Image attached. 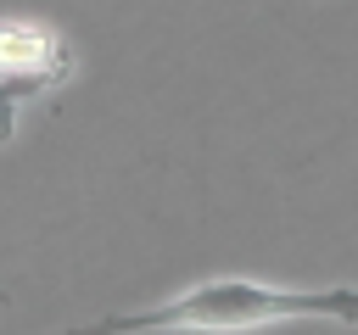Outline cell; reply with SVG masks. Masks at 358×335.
<instances>
[{
    "instance_id": "1",
    "label": "cell",
    "mask_w": 358,
    "mask_h": 335,
    "mask_svg": "<svg viewBox=\"0 0 358 335\" xmlns=\"http://www.w3.org/2000/svg\"><path fill=\"white\" fill-rule=\"evenodd\" d=\"M358 324V285H263L246 274H213L168 302L101 313L62 335H252L274 324Z\"/></svg>"
},
{
    "instance_id": "2",
    "label": "cell",
    "mask_w": 358,
    "mask_h": 335,
    "mask_svg": "<svg viewBox=\"0 0 358 335\" xmlns=\"http://www.w3.org/2000/svg\"><path fill=\"white\" fill-rule=\"evenodd\" d=\"M0 78H28V84H67L73 78V45L34 17H6L0 22Z\"/></svg>"
},
{
    "instance_id": "3",
    "label": "cell",
    "mask_w": 358,
    "mask_h": 335,
    "mask_svg": "<svg viewBox=\"0 0 358 335\" xmlns=\"http://www.w3.org/2000/svg\"><path fill=\"white\" fill-rule=\"evenodd\" d=\"M34 95H50V89H45V84H28V78H0V145L17 134V112H22Z\"/></svg>"
},
{
    "instance_id": "4",
    "label": "cell",
    "mask_w": 358,
    "mask_h": 335,
    "mask_svg": "<svg viewBox=\"0 0 358 335\" xmlns=\"http://www.w3.org/2000/svg\"><path fill=\"white\" fill-rule=\"evenodd\" d=\"M0 307H6V285H0Z\"/></svg>"
}]
</instances>
